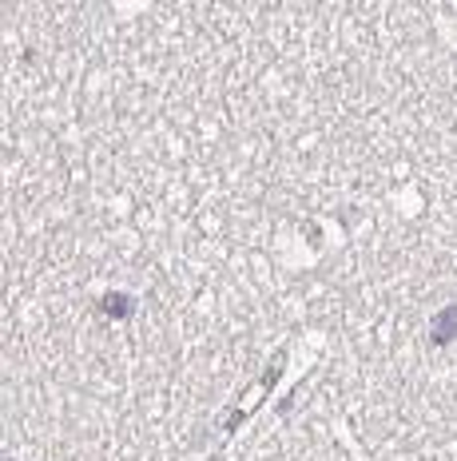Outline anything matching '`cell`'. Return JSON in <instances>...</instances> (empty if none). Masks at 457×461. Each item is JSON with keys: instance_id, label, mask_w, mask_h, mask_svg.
Returning <instances> with one entry per match:
<instances>
[{"instance_id": "6da1fadb", "label": "cell", "mask_w": 457, "mask_h": 461, "mask_svg": "<svg viewBox=\"0 0 457 461\" xmlns=\"http://www.w3.org/2000/svg\"><path fill=\"white\" fill-rule=\"evenodd\" d=\"M430 339H434V346H453L457 342V306H445V311L437 314Z\"/></svg>"}, {"instance_id": "7a4b0ae2", "label": "cell", "mask_w": 457, "mask_h": 461, "mask_svg": "<svg viewBox=\"0 0 457 461\" xmlns=\"http://www.w3.org/2000/svg\"><path fill=\"white\" fill-rule=\"evenodd\" d=\"M100 311L108 314V319H131V311H136V303H131V294H103L100 299Z\"/></svg>"}]
</instances>
